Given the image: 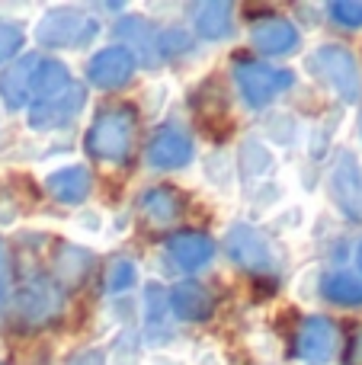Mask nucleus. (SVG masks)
Wrapping results in <instances>:
<instances>
[{"mask_svg":"<svg viewBox=\"0 0 362 365\" xmlns=\"http://www.w3.org/2000/svg\"><path fill=\"white\" fill-rule=\"evenodd\" d=\"M135 132H138V113L132 103H109L87 128V151L103 164H122L135 145Z\"/></svg>","mask_w":362,"mask_h":365,"instance_id":"obj_1","label":"nucleus"},{"mask_svg":"<svg viewBox=\"0 0 362 365\" xmlns=\"http://www.w3.org/2000/svg\"><path fill=\"white\" fill-rule=\"evenodd\" d=\"M308 68L346 103H356L362 96V77L356 68V58L350 55L340 45H321L311 58H308Z\"/></svg>","mask_w":362,"mask_h":365,"instance_id":"obj_2","label":"nucleus"},{"mask_svg":"<svg viewBox=\"0 0 362 365\" xmlns=\"http://www.w3.org/2000/svg\"><path fill=\"white\" fill-rule=\"evenodd\" d=\"M234 81H237L241 96L247 100V106L263 109L279 93H286V90L292 87L295 77L289 68H269V64H260V61H237Z\"/></svg>","mask_w":362,"mask_h":365,"instance_id":"obj_3","label":"nucleus"},{"mask_svg":"<svg viewBox=\"0 0 362 365\" xmlns=\"http://www.w3.org/2000/svg\"><path fill=\"white\" fill-rule=\"evenodd\" d=\"M96 36V19L74 6H58L42 16L36 29V38L48 48H71V45H87Z\"/></svg>","mask_w":362,"mask_h":365,"instance_id":"obj_4","label":"nucleus"},{"mask_svg":"<svg viewBox=\"0 0 362 365\" xmlns=\"http://www.w3.org/2000/svg\"><path fill=\"white\" fill-rule=\"evenodd\" d=\"M224 247H228V257L247 272H269L276 263L269 240L260 231H254L250 225L231 227L228 237H224Z\"/></svg>","mask_w":362,"mask_h":365,"instance_id":"obj_5","label":"nucleus"},{"mask_svg":"<svg viewBox=\"0 0 362 365\" xmlns=\"http://www.w3.org/2000/svg\"><path fill=\"white\" fill-rule=\"evenodd\" d=\"M58 308H61V292H58V285L42 282V279L23 285L13 298V317L19 324H29V327L51 321L58 314Z\"/></svg>","mask_w":362,"mask_h":365,"instance_id":"obj_6","label":"nucleus"},{"mask_svg":"<svg viewBox=\"0 0 362 365\" xmlns=\"http://www.w3.org/2000/svg\"><path fill=\"white\" fill-rule=\"evenodd\" d=\"M83 103H87V90L81 83H71L61 96L48 103H32L29 106V128L36 132H48V128H61V125H71V122L81 115Z\"/></svg>","mask_w":362,"mask_h":365,"instance_id":"obj_7","label":"nucleus"},{"mask_svg":"<svg viewBox=\"0 0 362 365\" xmlns=\"http://www.w3.org/2000/svg\"><path fill=\"white\" fill-rule=\"evenodd\" d=\"M135 55L125 48V45H109V48H100L87 64V77L93 87L100 90H119L132 81L135 74Z\"/></svg>","mask_w":362,"mask_h":365,"instance_id":"obj_8","label":"nucleus"},{"mask_svg":"<svg viewBox=\"0 0 362 365\" xmlns=\"http://www.w3.org/2000/svg\"><path fill=\"white\" fill-rule=\"evenodd\" d=\"M192 160V138L180 125H160L148 145V164L154 170H180Z\"/></svg>","mask_w":362,"mask_h":365,"instance_id":"obj_9","label":"nucleus"},{"mask_svg":"<svg viewBox=\"0 0 362 365\" xmlns=\"http://www.w3.org/2000/svg\"><path fill=\"white\" fill-rule=\"evenodd\" d=\"M38 61L42 58L23 55L10 68H4V74H0V100H4L6 109H23L32 100V81H36Z\"/></svg>","mask_w":362,"mask_h":365,"instance_id":"obj_10","label":"nucleus"},{"mask_svg":"<svg viewBox=\"0 0 362 365\" xmlns=\"http://www.w3.org/2000/svg\"><path fill=\"white\" fill-rule=\"evenodd\" d=\"M333 346H337V330L327 317H308L295 336V353L305 362H327L333 356Z\"/></svg>","mask_w":362,"mask_h":365,"instance_id":"obj_11","label":"nucleus"},{"mask_svg":"<svg viewBox=\"0 0 362 365\" xmlns=\"http://www.w3.org/2000/svg\"><path fill=\"white\" fill-rule=\"evenodd\" d=\"M250 42L257 45V51H263V55H292L295 48H299V29H295L289 19L282 16H269V19H260V23H254V29H250Z\"/></svg>","mask_w":362,"mask_h":365,"instance_id":"obj_12","label":"nucleus"},{"mask_svg":"<svg viewBox=\"0 0 362 365\" xmlns=\"http://www.w3.org/2000/svg\"><path fill=\"white\" fill-rule=\"evenodd\" d=\"M167 257L173 259L177 269L192 272V269H202L215 257V244H212V237H205L199 231H180L167 240Z\"/></svg>","mask_w":362,"mask_h":365,"instance_id":"obj_13","label":"nucleus"},{"mask_svg":"<svg viewBox=\"0 0 362 365\" xmlns=\"http://www.w3.org/2000/svg\"><path fill=\"white\" fill-rule=\"evenodd\" d=\"M167 304L173 308V314H177L180 321H190V324L209 321L212 311H215V298H212L209 289H202L199 282L173 285L170 295H167Z\"/></svg>","mask_w":362,"mask_h":365,"instance_id":"obj_14","label":"nucleus"},{"mask_svg":"<svg viewBox=\"0 0 362 365\" xmlns=\"http://www.w3.org/2000/svg\"><path fill=\"white\" fill-rule=\"evenodd\" d=\"M138 212L148 225L164 227V225H173V221L180 218V212H183V199H180V192L170 189V186H154L141 195Z\"/></svg>","mask_w":362,"mask_h":365,"instance_id":"obj_15","label":"nucleus"},{"mask_svg":"<svg viewBox=\"0 0 362 365\" xmlns=\"http://www.w3.org/2000/svg\"><path fill=\"white\" fill-rule=\"evenodd\" d=\"M115 36L125 38V42H132V55L135 61H138V55L145 58L148 64H154L160 58V45H157V29H154L148 19L141 16H122L119 26H115Z\"/></svg>","mask_w":362,"mask_h":365,"instance_id":"obj_16","label":"nucleus"},{"mask_svg":"<svg viewBox=\"0 0 362 365\" xmlns=\"http://www.w3.org/2000/svg\"><path fill=\"white\" fill-rule=\"evenodd\" d=\"M93 189V177L87 167H64L48 177V195L64 205H81Z\"/></svg>","mask_w":362,"mask_h":365,"instance_id":"obj_17","label":"nucleus"},{"mask_svg":"<svg viewBox=\"0 0 362 365\" xmlns=\"http://www.w3.org/2000/svg\"><path fill=\"white\" fill-rule=\"evenodd\" d=\"M333 199L343 208L350 218H359L362 215V182L356 173V160L350 154H343L337 164V173H333Z\"/></svg>","mask_w":362,"mask_h":365,"instance_id":"obj_18","label":"nucleus"},{"mask_svg":"<svg viewBox=\"0 0 362 365\" xmlns=\"http://www.w3.org/2000/svg\"><path fill=\"white\" fill-rule=\"evenodd\" d=\"M71 71L68 64L61 61H38V71H36V81H32V103H48L55 100V96H61L64 90L71 87Z\"/></svg>","mask_w":362,"mask_h":365,"instance_id":"obj_19","label":"nucleus"},{"mask_svg":"<svg viewBox=\"0 0 362 365\" xmlns=\"http://www.w3.org/2000/svg\"><path fill=\"white\" fill-rule=\"evenodd\" d=\"M196 13V29L202 38L209 42H218V38H228L231 36V6L222 4V0H212V4H196L192 6Z\"/></svg>","mask_w":362,"mask_h":365,"instance_id":"obj_20","label":"nucleus"},{"mask_svg":"<svg viewBox=\"0 0 362 365\" xmlns=\"http://www.w3.org/2000/svg\"><path fill=\"white\" fill-rule=\"evenodd\" d=\"M90 266H93V257L87 250L74 244H61L55 253V279L61 285H81L87 279Z\"/></svg>","mask_w":362,"mask_h":365,"instance_id":"obj_21","label":"nucleus"},{"mask_svg":"<svg viewBox=\"0 0 362 365\" xmlns=\"http://www.w3.org/2000/svg\"><path fill=\"white\" fill-rule=\"evenodd\" d=\"M321 292L333 304H362V276H356V272H331L321 285Z\"/></svg>","mask_w":362,"mask_h":365,"instance_id":"obj_22","label":"nucleus"},{"mask_svg":"<svg viewBox=\"0 0 362 365\" xmlns=\"http://www.w3.org/2000/svg\"><path fill=\"white\" fill-rule=\"evenodd\" d=\"M138 279V266L132 263L128 257H113L106 263V272H103V289L109 295H119V292H128Z\"/></svg>","mask_w":362,"mask_h":365,"instance_id":"obj_23","label":"nucleus"},{"mask_svg":"<svg viewBox=\"0 0 362 365\" xmlns=\"http://www.w3.org/2000/svg\"><path fill=\"white\" fill-rule=\"evenodd\" d=\"M23 29H19L16 23H6V19H0V64H6L13 55L19 51V45H23Z\"/></svg>","mask_w":362,"mask_h":365,"instance_id":"obj_24","label":"nucleus"},{"mask_svg":"<svg viewBox=\"0 0 362 365\" xmlns=\"http://www.w3.org/2000/svg\"><path fill=\"white\" fill-rule=\"evenodd\" d=\"M331 16L337 19L340 26H346V29H359L362 26V4L359 0H333Z\"/></svg>","mask_w":362,"mask_h":365,"instance_id":"obj_25","label":"nucleus"},{"mask_svg":"<svg viewBox=\"0 0 362 365\" xmlns=\"http://www.w3.org/2000/svg\"><path fill=\"white\" fill-rule=\"evenodd\" d=\"M343 365H362V324L353 330L350 346H346V356H343Z\"/></svg>","mask_w":362,"mask_h":365,"instance_id":"obj_26","label":"nucleus"},{"mask_svg":"<svg viewBox=\"0 0 362 365\" xmlns=\"http://www.w3.org/2000/svg\"><path fill=\"white\" fill-rule=\"evenodd\" d=\"M6 285H10V257H6V244L0 240V302L6 298Z\"/></svg>","mask_w":362,"mask_h":365,"instance_id":"obj_27","label":"nucleus"},{"mask_svg":"<svg viewBox=\"0 0 362 365\" xmlns=\"http://www.w3.org/2000/svg\"><path fill=\"white\" fill-rule=\"evenodd\" d=\"M71 365H106V359H103V353H96V349H90V353L77 356Z\"/></svg>","mask_w":362,"mask_h":365,"instance_id":"obj_28","label":"nucleus"},{"mask_svg":"<svg viewBox=\"0 0 362 365\" xmlns=\"http://www.w3.org/2000/svg\"><path fill=\"white\" fill-rule=\"evenodd\" d=\"M356 259H359V269H362V244H359V253H356Z\"/></svg>","mask_w":362,"mask_h":365,"instance_id":"obj_29","label":"nucleus"}]
</instances>
